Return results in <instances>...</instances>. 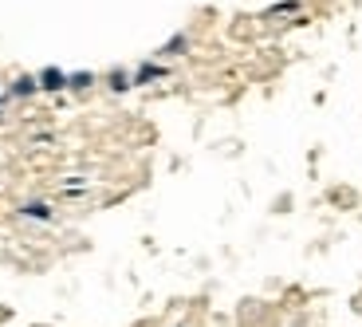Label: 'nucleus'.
I'll return each instance as SVG.
<instances>
[{"mask_svg":"<svg viewBox=\"0 0 362 327\" xmlns=\"http://www.w3.org/2000/svg\"><path fill=\"white\" fill-rule=\"evenodd\" d=\"M40 87H44V91H59V87H67V75L59 71V67H47V71H40Z\"/></svg>","mask_w":362,"mask_h":327,"instance_id":"1","label":"nucleus"},{"mask_svg":"<svg viewBox=\"0 0 362 327\" xmlns=\"http://www.w3.org/2000/svg\"><path fill=\"white\" fill-rule=\"evenodd\" d=\"M24 217H40V221H47V217H52V210H47L44 201H32V205H24Z\"/></svg>","mask_w":362,"mask_h":327,"instance_id":"2","label":"nucleus"},{"mask_svg":"<svg viewBox=\"0 0 362 327\" xmlns=\"http://www.w3.org/2000/svg\"><path fill=\"white\" fill-rule=\"evenodd\" d=\"M36 87H40V83H36V79H28V75H24V79H16V87H12V95H20V99H24V95H32Z\"/></svg>","mask_w":362,"mask_h":327,"instance_id":"3","label":"nucleus"},{"mask_svg":"<svg viewBox=\"0 0 362 327\" xmlns=\"http://www.w3.org/2000/svg\"><path fill=\"white\" fill-rule=\"evenodd\" d=\"M67 87H75V91H83V87H90V75L79 71V75H67Z\"/></svg>","mask_w":362,"mask_h":327,"instance_id":"4","label":"nucleus"},{"mask_svg":"<svg viewBox=\"0 0 362 327\" xmlns=\"http://www.w3.org/2000/svg\"><path fill=\"white\" fill-rule=\"evenodd\" d=\"M181 47H185V36H173V40H170V44H165V47H162V55H177V52H181Z\"/></svg>","mask_w":362,"mask_h":327,"instance_id":"5","label":"nucleus"},{"mask_svg":"<svg viewBox=\"0 0 362 327\" xmlns=\"http://www.w3.org/2000/svg\"><path fill=\"white\" fill-rule=\"evenodd\" d=\"M158 75H162V67H154V64H150V67H142V71H138L134 79H138V83H146V79H158Z\"/></svg>","mask_w":362,"mask_h":327,"instance_id":"6","label":"nucleus"},{"mask_svg":"<svg viewBox=\"0 0 362 327\" xmlns=\"http://www.w3.org/2000/svg\"><path fill=\"white\" fill-rule=\"evenodd\" d=\"M110 87H115V91H122V87H130V79L122 71H115V75H110Z\"/></svg>","mask_w":362,"mask_h":327,"instance_id":"7","label":"nucleus"}]
</instances>
